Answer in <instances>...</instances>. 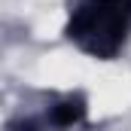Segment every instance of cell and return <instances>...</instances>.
I'll return each mask as SVG.
<instances>
[{
  "instance_id": "cell-1",
  "label": "cell",
  "mask_w": 131,
  "mask_h": 131,
  "mask_svg": "<svg viewBox=\"0 0 131 131\" xmlns=\"http://www.w3.org/2000/svg\"><path fill=\"white\" fill-rule=\"evenodd\" d=\"M64 34L79 52L113 61L131 34V0H79Z\"/></svg>"
},
{
  "instance_id": "cell-2",
  "label": "cell",
  "mask_w": 131,
  "mask_h": 131,
  "mask_svg": "<svg viewBox=\"0 0 131 131\" xmlns=\"http://www.w3.org/2000/svg\"><path fill=\"white\" fill-rule=\"evenodd\" d=\"M85 113H89V104H85V95L76 92V95H64L61 101H55L46 116H43V125L46 131L55 128V131H67V128H76L85 122Z\"/></svg>"
}]
</instances>
